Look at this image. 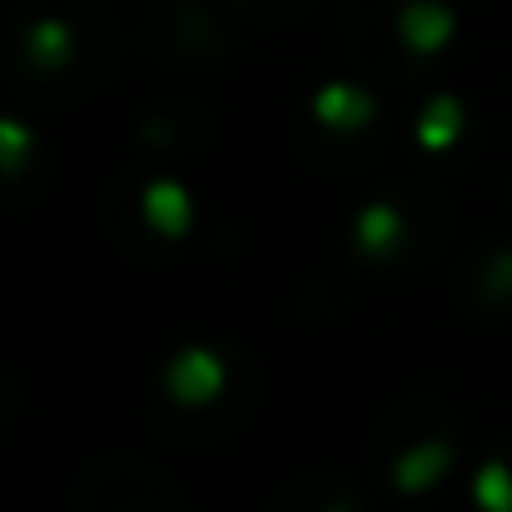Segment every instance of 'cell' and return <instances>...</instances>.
<instances>
[{
  "label": "cell",
  "instance_id": "8992f818",
  "mask_svg": "<svg viewBox=\"0 0 512 512\" xmlns=\"http://www.w3.org/2000/svg\"><path fill=\"white\" fill-rule=\"evenodd\" d=\"M30 155H35V135H30L20 120L0 115V174L25 170V160H30Z\"/></svg>",
  "mask_w": 512,
  "mask_h": 512
},
{
  "label": "cell",
  "instance_id": "30bf717a",
  "mask_svg": "<svg viewBox=\"0 0 512 512\" xmlns=\"http://www.w3.org/2000/svg\"><path fill=\"white\" fill-rule=\"evenodd\" d=\"M65 50H70V40H65V25H40V30H35V60H40V65H55V60H65Z\"/></svg>",
  "mask_w": 512,
  "mask_h": 512
},
{
  "label": "cell",
  "instance_id": "ba28073f",
  "mask_svg": "<svg viewBox=\"0 0 512 512\" xmlns=\"http://www.w3.org/2000/svg\"><path fill=\"white\" fill-rule=\"evenodd\" d=\"M448 20L443 15H428V10H413V15H403V40L413 45V50H433L448 30H443Z\"/></svg>",
  "mask_w": 512,
  "mask_h": 512
},
{
  "label": "cell",
  "instance_id": "8fae6325",
  "mask_svg": "<svg viewBox=\"0 0 512 512\" xmlns=\"http://www.w3.org/2000/svg\"><path fill=\"white\" fill-rule=\"evenodd\" d=\"M329 512H358V508H348V503H334V508H329Z\"/></svg>",
  "mask_w": 512,
  "mask_h": 512
},
{
  "label": "cell",
  "instance_id": "52a82bcc",
  "mask_svg": "<svg viewBox=\"0 0 512 512\" xmlns=\"http://www.w3.org/2000/svg\"><path fill=\"white\" fill-rule=\"evenodd\" d=\"M453 135H458V110H453L448 100L428 105V115L418 120V145H423V150H448Z\"/></svg>",
  "mask_w": 512,
  "mask_h": 512
},
{
  "label": "cell",
  "instance_id": "7a4b0ae2",
  "mask_svg": "<svg viewBox=\"0 0 512 512\" xmlns=\"http://www.w3.org/2000/svg\"><path fill=\"white\" fill-rule=\"evenodd\" d=\"M140 209H145V224L155 234H165V239H184L189 224H194V199H189V189L179 179H155L145 189V204Z\"/></svg>",
  "mask_w": 512,
  "mask_h": 512
},
{
  "label": "cell",
  "instance_id": "277c9868",
  "mask_svg": "<svg viewBox=\"0 0 512 512\" xmlns=\"http://www.w3.org/2000/svg\"><path fill=\"white\" fill-rule=\"evenodd\" d=\"M353 244H358V254H368V259L398 249V244H403V214H398V204H383V199L368 204V209L353 219Z\"/></svg>",
  "mask_w": 512,
  "mask_h": 512
},
{
  "label": "cell",
  "instance_id": "6da1fadb",
  "mask_svg": "<svg viewBox=\"0 0 512 512\" xmlns=\"http://www.w3.org/2000/svg\"><path fill=\"white\" fill-rule=\"evenodd\" d=\"M224 358L214 353V348H179L170 358V368H165V393H170L179 408H204V403H214L219 393H224Z\"/></svg>",
  "mask_w": 512,
  "mask_h": 512
},
{
  "label": "cell",
  "instance_id": "5b68a950",
  "mask_svg": "<svg viewBox=\"0 0 512 512\" xmlns=\"http://www.w3.org/2000/svg\"><path fill=\"white\" fill-rule=\"evenodd\" d=\"M314 115H319L329 130H358V125L373 120V100L358 95V90H348V85H329V90H319Z\"/></svg>",
  "mask_w": 512,
  "mask_h": 512
},
{
  "label": "cell",
  "instance_id": "9c48e42d",
  "mask_svg": "<svg viewBox=\"0 0 512 512\" xmlns=\"http://www.w3.org/2000/svg\"><path fill=\"white\" fill-rule=\"evenodd\" d=\"M478 498H483V508H488V512H512L508 483H503V473H498V463L478 473Z\"/></svg>",
  "mask_w": 512,
  "mask_h": 512
},
{
  "label": "cell",
  "instance_id": "3957f363",
  "mask_svg": "<svg viewBox=\"0 0 512 512\" xmlns=\"http://www.w3.org/2000/svg\"><path fill=\"white\" fill-rule=\"evenodd\" d=\"M453 463V448L448 443H418L408 448L398 463H393V488L398 493H428Z\"/></svg>",
  "mask_w": 512,
  "mask_h": 512
}]
</instances>
